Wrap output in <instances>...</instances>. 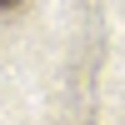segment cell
Masks as SVG:
<instances>
[{
  "label": "cell",
  "mask_w": 125,
  "mask_h": 125,
  "mask_svg": "<svg viewBox=\"0 0 125 125\" xmlns=\"http://www.w3.org/2000/svg\"><path fill=\"white\" fill-rule=\"evenodd\" d=\"M5 5H20V0H0V10H5Z\"/></svg>",
  "instance_id": "1"
}]
</instances>
